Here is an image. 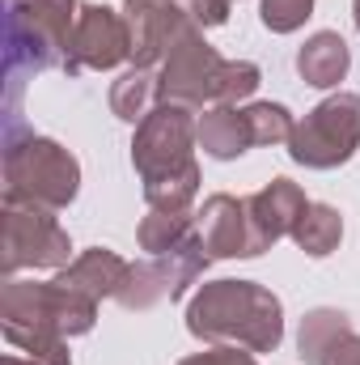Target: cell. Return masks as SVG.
Wrapping results in <instances>:
<instances>
[{
  "label": "cell",
  "mask_w": 360,
  "mask_h": 365,
  "mask_svg": "<svg viewBox=\"0 0 360 365\" xmlns=\"http://www.w3.org/2000/svg\"><path fill=\"white\" fill-rule=\"evenodd\" d=\"M259 81H263L259 64H250V60H225L221 64V77H216L212 106H238L242 98H250V93L259 90Z\"/></svg>",
  "instance_id": "20"
},
{
  "label": "cell",
  "mask_w": 360,
  "mask_h": 365,
  "mask_svg": "<svg viewBox=\"0 0 360 365\" xmlns=\"http://www.w3.org/2000/svg\"><path fill=\"white\" fill-rule=\"evenodd\" d=\"M305 208H309V200L292 179H271L263 191L250 195V212H255L259 234L268 238V247L280 242V238H292V230H297Z\"/></svg>",
  "instance_id": "14"
},
{
  "label": "cell",
  "mask_w": 360,
  "mask_h": 365,
  "mask_svg": "<svg viewBox=\"0 0 360 365\" xmlns=\"http://www.w3.org/2000/svg\"><path fill=\"white\" fill-rule=\"evenodd\" d=\"M4 365H34V361H17V357H4Z\"/></svg>",
  "instance_id": "25"
},
{
  "label": "cell",
  "mask_w": 360,
  "mask_h": 365,
  "mask_svg": "<svg viewBox=\"0 0 360 365\" xmlns=\"http://www.w3.org/2000/svg\"><path fill=\"white\" fill-rule=\"evenodd\" d=\"M157 106H162V73H153V68H136L132 64L110 86V110L123 123H144Z\"/></svg>",
  "instance_id": "17"
},
{
  "label": "cell",
  "mask_w": 360,
  "mask_h": 365,
  "mask_svg": "<svg viewBox=\"0 0 360 365\" xmlns=\"http://www.w3.org/2000/svg\"><path fill=\"white\" fill-rule=\"evenodd\" d=\"M348 68H352V51H348V43H344L335 30L309 34L305 47L297 51V73H301V81L314 86V90L339 86V81L348 77Z\"/></svg>",
  "instance_id": "15"
},
{
  "label": "cell",
  "mask_w": 360,
  "mask_h": 365,
  "mask_svg": "<svg viewBox=\"0 0 360 365\" xmlns=\"http://www.w3.org/2000/svg\"><path fill=\"white\" fill-rule=\"evenodd\" d=\"M314 13V0H263L259 4V21L271 34H292L305 26V17Z\"/></svg>",
  "instance_id": "22"
},
{
  "label": "cell",
  "mask_w": 360,
  "mask_h": 365,
  "mask_svg": "<svg viewBox=\"0 0 360 365\" xmlns=\"http://www.w3.org/2000/svg\"><path fill=\"white\" fill-rule=\"evenodd\" d=\"M221 56L216 47H208L203 30L191 21L174 38L170 56L162 60V102H174V106H212V93H216V77H221Z\"/></svg>",
  "instance_id": "8"
},
{
  "label": "cell",
  "mask_w": 360,
  "mask_h": 365,
  "mask_svg": "<svg viewBox=\"0 0 360 365\" xmlns=\"http://www.w3.org/2000/svg\"><path fill=\"white\" fill-rule=\"evenodd\" d=\"M195 140H199V149H203L208 158H216V162H233V158H242V153L255 145L250 123H246V110H238V106H208V110L199 115Z\"/></svg>",
  "instance_id": "16"
},
{
  "label": "cell",
  "mask_w": 360,
  "mask_h": 365,
  "mask_svg": "<svg viewBox=\"0 0 360 365\" xmlns=\"http://www.w3.org/2000/svg\"><path fill=\"white\" fill-rule=\"evenodd\" d=\"M191 234H195L191 212H162V208H153V212L140 221V230H136L140 251H149V255H166V251H174V247H182Z\"/></svg>",
  "instance_id": "19"
},
{
  "label": "cell",
  "mask_w": 360,
  "mask_h": 365,
  "mask_svg": "<svg viewBox=\"0 0 360 365\" xmlns=\"http://www.w3.org/2000/svg\"><path fill=\"white\" fill-rule=\"evenodd\" d=\"M186 331L203 344L271 353L284 340V306L255 280H212L186 306Z\"/></svg>",
  "instance_id": "2"
},
{
  "label": "cell",
  "mask_w": 360,
  "mask_h": 365,
  "mask_svg": "<svg viewBox=\"0 0 360 365\" xmlns=\"http://www.w3.org/2000/svg\"><path fill=\"white\" fill-rule=\"evenodd\" d=\"M77 0H17L9 4V81L21 68H68V43L77 26Z\"/></svg>",
  "instance_id": "5"
},
{
  "label": "cell",
  "mask_w": 360,
  "mask_h": 365,
  "mask_svg": "<svg viewBox=\"0 0 360 365\" xmlns=\"http://www.w3.org/2000/svg\"><path fill=\"white\" fill-rule=\"evenodd\" d=\"M297 344L305 365H360V336L344 310H309Z\"/></svg>",
  "instance_id": "12"
},
{
  "label": "cell",
  "mask_w": 360,
  "mask_h": 365,
  "mask_svg": "<svg viewBox=\"0 0 360 365\" xmlns=\"http://www.w3.org/2000/svg\"><path fill=\"white\" fill-rule=\"evenodd\" d=\"M132 60V30L127 17H119L106 4H81L77 26H73V43H68V68L64 73H81V68H115Z\"/></svg>",
  "instance_id": "10"
},
{
  "label": "cell",
  "mask_w": 360,
  "mask_h": 365,
  "mask_svg": "<svg viewBox=\"0 0 360 365\" xmlns=\"http://www.w3.org/2000/svg\"><path fill=\"white\" fill-rule=\"evenodd\" d=\"M179 365H259V361L238 344H212L208 353H195V357H186Z\"/></svg>",
  "instance_id": "23"
},
{
  "label": "cell",
  "mask_w": 360,
  "mask_h": 365,
  "mask_svg": "<svg viewBox=\"0 0 360 365\" xmlns=\"http://www.w3.org/2000/svg\"><path fill=\"white\" fill-rule=\"evenodd\" d=\"M9 4H17V0H9Z\"/></svg>",
  "instance_id": "27"
},
{
  "label": "cell",
  "mask_w": 360,
  "mask_h": 365,
  "mask_svg": "<svg viewBox=\"0 0 360 365\" xmlns=\"http://www.w3.org/2000/svg\"><path fill=\"white\" fill-rule=\"evenodd\" d=\"M127 272H132V264L123 255H115L106 247H93L85 255H77L55 280L68 284V289H77V293H85V297H93V302H102V297H119L123 293Z\"/></svg>",
  "instance_id": "13"
},
{
  "label": "cell",
  "mask_w": 360,
  "mask_h": 365,
  "mask_svg": "<svg viewBox=\"0 0 360 365\" xmlns=\"http://www.w3.org/2000/svg\"><path fill=\"white\" fill-rule=\"evenodd\" d=\"M195 234L208 259H255L268 251V238L259 234L250 200H233V195H208L199 208Z\"/></svg>",
  "instance_id": "9"
},
{
  "label": "cell",
  "mask_w": 360,
  "mask_h": 365,
  "mask_svg": "<svg viewBox=\"0 0 360 365\" xmlns=\"http://www.w3.org/2000/svg\"><path fill=\"white\" fill-rule=\"evenodd\" d=\"M195 115L191 106L162 102L132 140V166L144 179V200L149 208L162 212H186L195 191H199V166H195Z\"/></svg>",
  "instance_id": "1"
},
{
  "label": "cell",
  "mask_w": 360,
  "mask_h": 365,
  "mask_svg": "<svg viewBox=\"0 0 360 365\" xmlns=\"http://www.w3.org/2000/svg\"><path fill=\"white\" fill-rule=\"evenodd\" d=\"M127 30H132V64L153 68L170 56L174 38L191 26V13L179 0H127Z\"/></svg>",
  "instance_id": "11"
},
{
  "label": "cell",
  "mask_w": 360,
  "mask_h": 365,
  "mask_svg": "<svg viewBox=\"0 0 360 365\" xmlns=\"http://www.w3.org/2000/svg\"><path fill=\"white\" fill-rule=\"evenodd\" d=\"M360 149V93H335L318 102L288 140V158L309 170H335Z\"/></svg>",
  "instance_id": "6"
},
{
  "label": "cell",
  "mask_w": 360,
  "mask_h": 365,
  "mask_svg": "<svg viewBox=\"0 0 360 365\" xmlns=\"http://www.w3.org/2000/svg\"><path fill=\"white\" fill-rule=\"evenodd\" d=\"M0 251H4V276H17L21 268H68L73 242L60 230V221H55L51 208L4 200Z\"/></svg>",
  "instance_id": "7"
},
{
  "label": "cell",
  "mask_w": 360,
  "mask_h": 365,
  "mask_svg": "<svg viewBox=\"0 0 360 365\" xmlns=\"http://www.w3.org/2000/svg\"><path fill=\"white\" fill-rule=\"evenodd\" d=\"M229 4L233 0H186V13H191V21L199 30H208V26H225L229 21Z\"/></svg>",
  "instance_id": "24"
},
{
  "label": "cell",
  "mask_w": 360,
  "mask_h": 365,
  "mask_svg": "<svg viewBox=\"0 0 360 365\" xmlns=\"http://www.w3.org/2000/svg\"><path fill=\"white\" fill-rule=\"evenodd\" d=\"M179 4H186V0H179Z\"/></svg>",
  "instance_id": "28"
},
{
  "label": "cell",
  "mask_w": 360,
  "mask_h": 365,
  "mask_svg": "<svg viewBox=\"0 0 360 365\" xmlns=\"http://www.w3.org/2000/svg\"><path fill=\"white\" fill-rule=\"evenodd\" d=\"M246 123H250L255 145H288L292 128H297L292 115L280 102H255V106H246Z\"/></svg>",
  "instance_id": "21"
},
{
  "label": "cell",
  "mask_w": 360,
  "mask_h": 365,
  "mask_svg": "<svg viewBox=\"0 0 360 365\" xmlns=\"http://www.w3.org/2000/svg\"><path fill=\"white\" fill-rule=\"evenodd\" d=\"M81 187V166L77 158L47 140V136H26L17 140L9 132V149H4V200L13 204H34V208H68L77 200Z\"/></svg>",
  "instance_id": "4"
},
{
  "label": "cell",
  "mask_w": 360,
  "mask_h": 365,
  "mask_svg": "<svg viewBox=\"0 0 360 365\" xmlns=\"http://www.w3.org/2000/svg\"><path fill=\"white\" fill-rule=\"evenodd\" d=\"M339 238H344V217H339V208H331V204H309V208L301 212L297 230H292V242H297L305 255H314V259L331 255V251L339 247Z\"/></svg>",
  "instance_id": "18"
},
{
  "label": "cell",
  "mask_w": 360,
  "mask_h": 365,
  "mask_svg": "<svg viewBox=\"0 0 360 365\" xmlns=\"http://www.w3.org/2000/svg\"><path fill=\"white\" fill-rule=\"evenodd\" d=\"M97 319V302L51 280V284H34V280H13L0 293V327L9 336V344H26L34 336H85L93 331Z\"/></svg>",
  "instance_id": "3"
},
{
  "label": "cell",
  "mask_w": 360,
  "mask_h": 365,
  "mask_svg": "<svg viewBox=\"0 0 360 365\" xmlns=\"http://www.w3.org/2000/svg\"><path fill=\"white\" fill-rule=\"evenodd\" d=\"M352 17H356V30H360V0L352 4Z\"/></svg>",
  "instance_id": "26"
}]
</instances>
